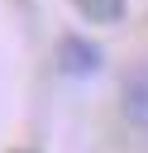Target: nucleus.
Masks as SVG:
<instances>
[{"instance_id": "f257e3e1", "label": "nucleus", "mask_w": 148, "mask_h": 153, "mask_svg": "<svg viewBox=\"0 0 148 153\" xmlns=\"http://www.w3.org/2000/svg\"><path fill=\"white\" fill-rule=\"evenodd\" d=\"M119 110H124V120L138 134H148V62H134L124 72V81H119Z\"/></svg>"}, {"instance_id": "f03ea898", "label": "nucleus", "mask_w": 148, "mask_h": 153, "mask_svg": "<svg viewBox=\"0 0 148 153\" xmlns=\"http://www.w3.org/2000/svg\"><path fill=\"white\" fill-rule=\"evenodd\" d=\"M100 62H105V53H100L91 38H81V33H62V43H57V67H62L67 76H95Z\"/></svg>"}, {"instance_id": "7ed1b4c3", "label": "nucleus", "mask_w": 148, "mask_h": 153, "mask_svg": "<svg viewBox=\"0 0 148 153\" xmlns=\"http://www.w3.org/2000/svg\"><path fill=\"white\" fill-rule=\"evenodd\" d=\"M76 10H81V19H91V24H119L124 14H129V0H72Z\"/></svg>"}]
</instances>
